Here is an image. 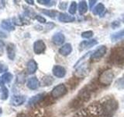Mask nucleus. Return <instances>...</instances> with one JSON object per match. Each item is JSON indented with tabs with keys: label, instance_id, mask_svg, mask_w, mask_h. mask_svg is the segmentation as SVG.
Returning <instances> with one entry per match:
<instances>
[{
	"label": "nucleus",
	"instance_id": "nucleus-15",
	"mask_svg": "<svg viewBox=\"0 0 124 117\" xmlns=\"http://www.w3.org/2000/svg\"><path fill=\"white\" fill-rule=\"evenodd\" d=\"M6 52L8 58L11 60H13L16 57V45L13 43H9L6 47Z\"/></svg>",
	"mask_w": 124,
	"mask_h": 117
},
{
	"label": "nucleus",
	"instance_id": "nucleus-39",
	"mask_svg": "<svg viewBox=\"0 0 124 117\" xmlns=\"http://www.w3.org/2000/svg\"><path fill=\"white\" fill-rule=\"evenodd\" d=\"M0 37H3V38H6V34H5V33H3V32H1V31H0Z\"/></svg>",
	"mask_w": 124,
	"mask_h": 117
},
{
	"label": "nucleus",
	"instance_id": "nucleus-27",
	"mask_svg": "<svg viewBox=\"0 0 124 117\" xmlns=\"http://www.w3.org/2000/svg\"><path fill=\"white\" fill-rule=\"evenodd\" d=\"M53 83V78L50 76H46L43 77L42 79V84L44 86H48Z\"/></svg>",
	"mask_w": 124,
	"mask_h": 117
},
{
	"label": "nucleus",
	"instance_id": "nucleus-5",
	"mask_svg": "<svg viewBox=\"0 0 124 117\" xmlns=\"http://www.w3.org/2000/svg\"><path fill=\"white\" fill-rule=\"evenodd\" d=\"M67 92L68 91H67L66 86L64 84H61L54 88L50 95H51V97L53 98H61L62 96H64V95H66Z\"/></svg>",
	"mask_w": 124,
	"mask_h": 117
},
{
	"label": "nucleus",
	"instance_id": "nucleus-4",
	"mask_svg": "<svg viewBox=\"0 0 124 117\" xmlns=\"http://www.w3.org/2000/svg\"><path fill=\"white\" fill-rule=\"evenodd\" d=\"M113 78H114V74L112 70L106 69L100 74L98 81L99 84H102L103 86H108L112 82Z\"/></svg>",
	"mask_w": 124,
	"mask_h": 117
},
{
	"label": "nucleus",
	"instance_id": "nucleus-38",
	"mask_svg": "<svg viewBox=\"0 0 124 117\" xmlns=\"http://www.w3.org/2000/svg\"><path fill=\"white\" fill-rule=\"evenodd\" d=\"M26 2L30 4V5H33L34 1H33H33H32V0H26Z\"/></svg>",
	"mask_w": 124,
	"mask_h": 117
},
{
	"label": "nucleus",
	"instance_id": "nucleus-18",
	"mask_svg": "<svg viewBox=\"0 0 124 117\" xmlns=\"http://www.w3.org/2000/svg\"><path fill=\"white\" fill-rule=\"evenodd\" d=\"M45 97H46L45 94H39V95H35L33 98H31L29 100L28 105H33L37 104V103L41 102V101H43V99H44Z\"/></svg>",
	"mask_w": 124,
	"mask_h": 117
},
{
	"label": "nucleus",
	"instance_id": "nucleus-29",
	"mask_svg": "<svg viewBox=\"0 0 124 117\" xmlns=\"http://www.w3.org/2000/svg\"><path fill=\"white\" fill-rule=\"evenodd\" d=\"M38 3L41 4V5H44V6H54L55 2L54 1H50V0H38L37 1Z\"/></svg>",
	"mask_w": 124,
	"mask_h": 117
},
{
	"label": "nucleus",
	"instance_id": "nucleus-35",
	"mask_svg": "<svg viewBox=\"0 0 124 117\" xmlns=\"http://www.w3.org/2000/svg\"><path fill=\"white\" fill-rule=\"evenodd\" d=\"M35 18H36V20L37 21H39L40 23H46V19L44 17H43L42 16H39V15H36V17H35Z\"/></svg>",
	"mask_w": 124,
	"mask_h": 117
},
{
	"label": "nucleus",
	"instance_id": "nucleus-37",
	"mask_svg": "<svg viewBox=\"0 0 124 117\" xmlns=\"http://www.w3.org/2000/svg\"><path fill=\"white\" fill-rule=\"evenodd\" d=\"M97 2V1H95V0H94V1H89V7H90V9L92 10L93 6H94L95 4Z\"/></svg>",
	"mask_w": 124,
	"mask_h": 117
},
{
	"label": "nucleus",
	"instance_id": "nucleus-8",
	"mask_svg": "<svg viewBox=\"0 0 124 117\" xmlns=\"http://www.w3.org/2000/svg\"><path fill=\"white\" fill-rule=\"evenodd\" d=\"M91 95H92V91L86 86L85 88L80 90V91L78 94L77 98L82 101L83 103H85V102H86V101H89V99L91 98Z\"/></svg>",
	"mask_w": 124,
	"mask_h": 117
},
{
	"label": "nucleus",
	"instance_id": "nucleus-40",
	"mask_svg": "<svg viewBox=\"0 0 124 117\" xmlns=\"http://www.w3.org/2000/svg\"><path fill=\"white\" fill-rule=\"evenodd\" d=\"M2 46H3V43L2 41H0V49L2 50Z\"/></svg>",
	"mask_w": 124,
	"mask_h": 117
},
{
	"label": "nucleus",
	"instance_id": "nucleus-31",
	"mask_svg": "<svg viewBox=\"0 0 124 117\" xmlns=\"http://www.w3.org/2000/svg\"><path fill=\"white\" fill-rule=\"evenodd\" d=\"M94 33H93L92 30H87V31H85V32L81 33V37L85 39H88V38H91Z\"/></svg>",
	"mask_w": 124,
	"mask_h": 117
},
{
	"label": "nucleus",
	"instance_id": "nucleus-32",
	"mask_svg": "<svg viewBox=\"0 0 124 117\" xmlns=\"http://www.w3.org/2000/svg\"><path fill=\"white\" fill-rule=\"evenodd\" d=\"M24 22V20L20 17H15L13 18V24H16V25H17V26H22Z\"/></svg>",
	"mask_w": 124,
	"mask_h": 117
},
{
	"label": "nucleus",
	"instance_id": "nucleus-1",
	"mask_svg": "<svg viewBox=\"0 0 124 117\" xmlns=\"http://www.w3.org/2000/svg\"><path fill=\"white\" fill-rule=\"evenodd\" d=\"M102 110V103L94 102L87 108L79 110L74 117H101Z\"/></svg>",
	"mask_w": 124,
	"mask_h": 117
},
{
	"label": "nucleus",
	"instance_id": "nucleus-11",
	"mask_svg": "<svg viewBox=\"0 0 124 117\" xmlns=\"http://www.w3.org/2000/svg\"><path fill=\"white\" fill-rule=\"evenodd\" d=\"M98 44V41H97L95 39H91L89 41H83L80 43L79 45V49L81 51L85 50V49H90L92 47L95 46V45Z\"/></svg>",
	"mask_w": 124,
	"mask_h": 117
},
{
	"label": "nucleus",
	"instance_id": "nucleus-3",
	"mask_svg": "<svg viewBox=\"0 0 124 117\" xmlns=\"http://www.w3.org/2000/svg\"><path fill=\"white\" fill-rule=\"evenodd\" d=\"M108 62L112 65L122 66L124 65V49L122 47L113 49L110 56H108Z\"/></svg>",
	"mask_w": 124,
	"mask_h": 117
},
{
	"label": "nucleus",
	"instance_id": "nucleus-33",
	"mask_svg": "<svg viewBox=\"0 0 124 117\" xmlns=\"http://www.w3.org/2000/svg\"><path fill=\"white\" fill-rule=\"evenodd\" d=\"M8 66L5 63V62L0 61V73H4L8 71Z\"/></svg>",
	"mask_w": 124,
	"mask_h": 117
},
{
	"label": "nucleus",
	"instance_id": "nucleus-19",
	"mask_svg": "<svg viewBox=\"0 0 124 117\" xmlns=\"http://www.w3.org/2000/svg\"><path fill=\"white\" fill-rule=\"evenodd\" d=\"M2 28L6 30L7 31H12L15 29V27L13 25V22H11L10 20H4L1 23Z\"/></svg>",
	"mask_w": 124,
	"mask_h": 117
},
{
	"label": "nucleus",
	"instance_id": "nucleus-10",
	"mask_svg": "<svg viewBox=\"0 0 124 117\" xmlns=\"http://www.w3.org/2000/svg\"><path fill=\"white\" fill-rule=\"evenodd\" d=\"M52 72H53V74L56 77L62 78V77H64L65 76L66 69L63 67V66H59V65H56V66H54L53 67Z\"/></svg>",
	"mask_w": 124,
	"mask_h": 117
},
{
	"label": "nucleus",
	"instance_id": "nucleus-12",
	"mask_svg": "<svg viewBox=\"0 0 124 117\" xmlns=\"http://www.w3.org/2000/svg\"><path fill=\"white\" fill-rule=\"evenodd\" d=\"M26 97L23 95H14L12 97L10 100V103L14 106H19L25 102Z\"/></svg>",
	"mask_w": 124,
	"mask_h": 117
},
{
	"label": "nucleus",
	"instance_id": "nucleus-13",
	"mask_svg": "<svg viewBox=\"0 0 124 117\" xmlns=\"http://www.w3.org/2000/svg\"><path fill=\"white\" fill-rule=\"evenodd\" d=\"M65 40V37L64 35L62 33H56L54 34V36L52 37V42L54 45H61L64 42Z\"/></svg>",
	"mask_w": 124,
	"mask_h": 117
},
{
	"label": "nucleus",
	"instance_id": "nucleus-22",
	"mask_svg": "<svg viewBox=\"0 0 124 117\" xmlns=\"http://www.w3.org/2000/svg\"><path fill=\"white\" fill-rule=\"evenodd\" d=\"M88 10V5L85 1H81L78 4V12L80 14H85Z\"/></svg>",
	"mask_w": 124,
	"mask_h": 117
},
{
	"label": "nucleus",
	"instance_id": "nucleus-42",
	"mask_svg": "<svg viewBox=\"0 0 124 117\" xmlns=\"http://www.w3.org/2000/svg\"><path fill=\"white\" fill-rule=\"evenodd\" d=\"M123 101H124V95H123Z\"/></svg>",
	"mask_w": 124,
	"mask_h": 117
},
{
	"label": "nucleus",
	"instance_id": "nucleus-17",
	"mask_svg": "<svg viewBox=\"0 0 124 117\" xmlns=\"http://www.w3.org/2000/svg\"><path fill=\"white\" fill-rule=\"evenodd\" d=\"M72 52V46L71 44L67 43V44L64 45L62 47H61V49H59V53L61 56H68V55Z\"/></svg>",
	"mask_w": 124,
	"mask_h": 117
},
{
	"label": "nucleus",
	"instance_id": "nucleus-14",
	"mask_svg": "<svg viewBox=\"0 0 124 117\" xmlns=\"http://www.w3.org/2000/svg\"><path fill=\"white\" fill-rule=\"evenodd\" d=\"M39 84H40V82H39L38 79L36 77H30V79L27 80L26 86L27 88H30V90H36L38 88Z\"/></svg>",
	"mask_w": 124,
	"mask_h": 117
},
{
	"label": "nucleus",
	"instance_id": "nucleus-2",
	"mask_svg": "<svg viewBox=\"0 0 124 117\" xmlns=\"http://www.w3.org/2000/svg\"><path fill=\"white\" fill-rule=\"evenodd\" d=\"M118 101L114 98H109L102 103V115L101 117H112L117 110Z\"/></svg>",
	"mask_w": 124,
	"mask_h": 117
},
{
	"label": "nucleus",
	"instance_id": "nucleus-34",
	"mask_svg": "<svg viewBox=\"0 0 124 117\" xmlns=\"http://www.w3.org/2000/svg\"><path fill=\"white\" fill-rule=\"evenodd\" d=\"M67 6H68L67 2H61L59 4V9L61 10H65L66 9H67Z\"/></svg>",
	"mask_w": 124,
	"mask_h": 117
},
{
	"label": "nucleus",
	"instance_id": "nucleus-26",
	"mask_svg": "<svg viewBox=\"0 0 124 117\" xmlns=\"http://www.w3.org/2000/svg\"><path fill=\"white\" fill-rule=\"evenodd\" d=\"M2 81L4 82V83L9 84L12 80H13V74L10 73H4L2 75Z\"/></svg>",
	"mask_w": 124,
	"mask_h": 117
},
{
	"label": "nucleus",
	"instance_id": "nucleus-25",
	"mask_svg": "<svg viewBox=\"0 0 124 117\" xmlns=\"http://www.w3.org/2000/svg\"><path fill=\"white\" fill-rule=\"evenodd\" d=\"M104 10H105V6L103 4L99 3L98 5L94 8V10H93V13L95 15H100L102 13V12Z\"/></svg>",
	"mask_w": 124,
	"mask_h": 117
},
{
	"label": "nucleus",
	"instance_id": "nucleus-16",
	"mask_svg": "<svg viewBox=\"0 0 124 117\" xmlns=\"http://www.w3.org/2000/svg\"><path fill=\"white\" fill-rule=\"evenodd\" d=\"M75 18L68 13H60L58 16V20L62 23H71L75 21Z\"/></svg>",
	"mask_w": 124,
	"mask_h": 117
},
{
	"label": "nucleus",
	"instance_id": "nucleus-6",
	"mask_svg": "<svg viewBox=\"0 0 124 117\" xmlns=\"http://www.w3.org/2000/svg\"><path fill=\"white\" fill-rule=\"evenodd\" d=\"M90 71V66L88 63L82 64L80 66L75 73V76L76 78H83L86 77Z\"/></svg>",
	"mask_w": 124,
	"mask_h": 117
},
{
	"label": "nucleus",
	"instance_id": "nucleus-21",
	"mask_svg": "<svg viewBox=\"0 0 124 117\" xmlns=\"http://www.w3.org/2000/svg\"><path fill=\"white\" fill-rule=\"evenodd\" d=\"M123 38H124V28L117 31V32H116L114 34H112L110 37L112 41H113V42L118 41L120 40V39H122Z\"/></svg>",
	"mask_w": 124,
	"mask_h": 117
},
{
	"label": "nucleus",
	"instance_id": "nucleus-28",
	"mask_svg": "<svg viewBox=\"0 0 124 117\" xmlns=\"http://www.w3.org/2000/svg\"><path fill=\"white\" fill-rule=\"evenodd\" d=\"M41 12L43 13L46 14V16H48V17H51V18H54L56 17L57 15V12L56 11H54V10H42Z\"/></svg>",
	"mask_w": 124,
	"mask_h": 117
},
{
	"label": "nucleus",
	"instance_id": "nucleus-36",
	"mask_svg": "<svg viewBox=\"0 0 124 117\" xmlns=\"http://www.w3.org/2000/svg\"><path fill=\"white\" fill-rule=\"evenodd\" d=\"M120 26V23L118 20H115L111 23V27H112V29H115V28H117Z\"/></svg>",
	"mask_w": 124,
	"mask_h": 117
},
{
	"label": "nucleus",
	"instance_id": "nucleus-9",
	"mask_svg": "<svg viewBox=\"0 0 124 117\" xmlns=\"http://www.w3.org/2000/svg\"><path fill=\"white\" fill-rule=\"evenodd\" d=\"M45 50H46V45L43 40H37L34 42L33 51L37 55L42 54L45 52Z\"/></svg>",
	"mask_w": 124,
	"mask_h": 117
},
{
	"label": "nucleus",
	"instance_id": "nucleus-7",
	"mask_svg": "<svg viewBox=\"0 0 124 117\" xmlns=\"http://www.w3.org/2000/svg\"><path fill=\"white\" fill-rule=\"evenodd\" d=\"M106 46H100L99 48L97 49L95 51L92 52V55L90 56V59L92 61L99 60L101 58L104 56V55L106 53Z\"/></svg>",
	"mask_w": 124,
	"mask_h": 117
},
{
	"label": "nucleus",
	"instance_id": "nucleus-30",
	"mask_svg": "<svg viewBox=\"0 0 124 117\" xmlns=\"http://www.w3.org/2000/svg\"><path fill=\"white\" fill-rule=\"evenodd\" d=\"M68 11L71 15H74L76 13V11H77V3L75 2H71V4L70 5Z\"/></svg>",
	"mask_w": 124,
	"mask_h": 117
},
{
	"label": "nucleus",
	"instance_id": "nucleus-41",
	"mask_svg": "<svg viewBox=\"0 0 124 117\" xmlns=\"http://www.w3.org/2000/svg\"><path fill=\"white\" fill-rule=\"evenodd\" d=\"M1 112H2V109H1V108H0V114H1Z\"/></svg>",
	"mask_w": 124,
	"mask_h": 117
},
{
	"label": "nucleus",
	"instance_id": "nucleus-20",
	"mask_svg": "<svg viewBox=\"0 0 124 117\" xmlns=\"http://www.w3.org/2000/svg\"><path fill=\"white\" fill-rule=\"evenodd\" d=\"M37 69V64L34 60H30L27 63V72L29 74L34 73Z\"/></svg>",
	"mask_w": 124,
	"mask_h": 117
},
{
	"label": "nucleus",
	"instance_id": "nucleus-23",
	"mask_svg": "<svg viewBox=\"0 0 124 117\" xmlns=\"http://www.w3.org/2000/svg\"><path fill=\"white\" fill-rule=\"evenodd\" d=\"M9 97V90L5 86H2L0 89V98L2 100H6Z\"/></svg>",
	"mask_w": 124,
	"mask_h": 117
},
{
	"label": "nucleus",
	"instance_id": "nucleus-24",
	"mask_svg": "<svg viewBox=\"0 0 124 117\" xmlns=\"http://www.w3.org/2000/svg\"><path fill=\"white\" fill-rule=\"evenodd\" d=\"M115 87L117 88L118 90L124 89V74L121 77H119V79H117V80H116Z\"/></svg>",
	"mask_w": 124,
	"mask_h": 117
}]
</instances>
